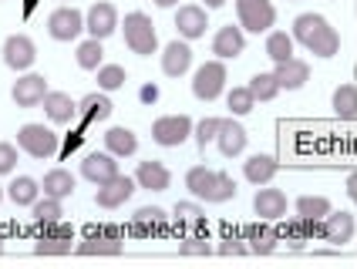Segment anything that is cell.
<instances>
[{"mask_svg": "<svg viewBox=\"0 0 357 269\" xmlns=\"http://www.w3.org/2000/svg\"><path fill=\"white\" fill-rule=\"evenodd\" d=\"M294 40H300L317 58H334L340 51V34L331 27V20L320 17V14H300L294 20Z\"/></svg>", "mask_w": 357, "mask_h": 269, "instance_id": "6da1fadb", "label": "cell"}, {"mask_svg": "<svg viewBox=\"0 0 357 269\" xmlns=\"http://www.w3.org/2000/svg\"><path fill=\"white\" fill-rule=\"evenodd\" d=\"M185 189L196 195V199H206V202H229L236 195V182L226 172H216V169H206V165H192L185 172Z\"/></svg>", "mask_w": 357, "mask_h": 269, "instance_id": "7a4b0ae2", "label": "cell"}, {"mask_svg": "<svg viewBox=\"0 0 357 269\" xmlns=\"http://www.w3.org/2000/svg\"><path fill=\"white\" fill-rule=\"evenodd\" d=\"M125 44H128V51H132V54H139V58L155 54L159 38H155V24H152L149 14H142V10L125 14Z\"/></svg>", "mask_w": 357, "mask_h": 269, "instance_id": "3957f363", "label": "cell"}, {"mask_svg": "<svg viewBox=\"0 0 357 269\" xmlns=\"http://www.w3.org/2000/svg\"><path fill=\"white\" fill-rule=\"evenodd\" d=\"M236 17L243 31H253V34H263L273 27L277 20V7L270 0H236Z\"/></svg>", "mask_w": 357, "mask_h": 269, "instance_id": "277c9868", "label": "cell"}, {"mask_svg": "<svg viewBox=\"0 0 357 269\" xmlns=\"http://www.w3.org/2000/svg\"><path fill=\"white\" fill-rule=\"evenodd\" d=\"M17 148H24L31 158H51L58 155V134L44 125H24L17 132Z\"/></svg>", "mask_w": 357, "mask_h": 269, "instance_id": "5b68a950", "label": "cell"}, {"mask_svg": "<svg viewBox=\"0 0 357 269\" xmlns=\"http://www.w3.org/2000/svg\"><path fill=\"white\" fill-rule=\"evenodd\" d=\"M222 88H226V64L219 58L206 61L196 71V77H192V95H196L199 101H216V98L222 95Z\"/></svg>", "mask_w": 357, "mask_h": 269, "instance_id": "8992f818", "label": "cell"}, {"mask_svg": "<svg viewBox=\"0 0 357 269\" xmlns=\"http://www.w3.org/2000/svg\"><path fill=\"white\" fill-rule=\"evenodd\" d=\"M189 134H192V121L185 115H162L152 121V138H155L159 145H165V148L182 145Z\"/></svg>", "mask_w": 357, "mask_h": 269, "instance_id": "52a82bcc", "label": "cell"}, {"mask_svg": "<svg viewBox=\"0 0 357 269\" xmlns=\"http://www.w3.org/2000/svg\"><path fill=\"white\" fill-rule=\"evenodd\" d=\"M84 31L98 40H105L108 34H115V31H119V10H115V3H108V0L91 3V10L84 14Z\"/></svg>", "mask_w": 357, "mask_h": 269, "instance_id": "ba28073f", "label": "cell"}, {"mask_svg": "<svg viewBox=\"0 0 357 269\" xmlns=\"http://www.w3.org/2000/svg\"><path fill=\"white\" fill-rule=\"evenodd\" d=\"M34 61H38V47L27 34H10L3 40V64L10 71H27Z\"/></svg>", "mask_w": 357, "mask_h": 269, "instance_id": "9c48e42d", "label": "cell"}, {"mask_svg": "<svg viewBox=\"0 0 357 269\" xmlns=\"http://www.w3.org/2000/svg\"><path fill=\"white\" fill-rule=\"evenodd\" d=\"M84 31V14L75 7H58L47 17V34L54 40H75Z\"/></svg>", "mask_w": 357, "mask_h": 269, "instance_id": "30bf717a", "label": "cell"}, {"mask_svg": "<svg viewBox=\"0 0 357 269\" xmlns=\"http://www.w3.org/2000/svg\"><path fill=\"white\" fill-rule=\"evenodd\" d=\"M139 189V182L135 178H128V175H115V178H108L105 185H98V192H95V202H98L101 209H119L125 206L132 192Z\"/></svg>", "mask_w": 357, "mask_h": 269, "instance_id": "8fae6325", "label": "cell"}, {"mask_svg": "<svg viewBox=\"0 0 357 269\" xmlns=\"http://www.w3.org/2000/svg\"><path fill=\"white\" fill-rule=\"evenodd\" d=\"M354 229H357V222L351 212L331 209L324 215V222H320V239H324V243H334V246H344V243L354 239Z\"/></svg>", "mask_w": 357, "mask_h": 269, "instance_id": "7c38bea8", "label": "cell"}, {"mask_svg": "<svg viewBox=\"0 0 357 269\" xmlns=\"http://www.w3.org/2000/svg\"><path fill=\"white\" fill-rule=\"evenodd\" d=\"M81 175L88 182H95V185H105L108 178L119 175V162H115L112 152H91V155H84V162H81Z\"/></svg>", "mask_w": 357, "mask_h": 269, "instance_id": "4fadbf2b", "label": "cell"}, {"mask_svg": "<svg viewBox=\"0 0 357 269\" xmlns=\"http://www.w3.org/2000/svg\"><path fill=\"white\" fill-rule=\"evenodd\" d=\"M47 95V77L44 75H24L20 81H14V88H10V98L17 101L20 108H34L40 105Z\"/></svg>", "mask_w": 357, "mask_h": 269, "instance_id": "5bb4252c", "label": "cell"}, {"mask_svg": "<svg viewBox=\"0 0 357 269\" xmlns=\"http://www.w3.org/2000/svg\"><path fill=\"white\" fill-rule=\"evenodd\" d=\"M206 27H209V20H206V7H199V3H185V7H178L176 31L185 40L202 38V34H206Z\"/></svg>", "mask_w": 357, "mask_h": 269, "instance_id": "9a60e30c", "label": "cell"}, {"mask_svg": "<svg viewBox=\"0 0 357 269\" xmlns=\"http://www.w3.org/2000/svg\"><path fill=\"white\" fill-rule=\"evenodd\" d=\"M246 128L239 125V121H233V118H222L219 121V132H216V141H219V152L226 155V158H236V155H243V148H246Z\"/></svg>", "mask_w": 357, "mask_h": 269, "instance_id": "2e32d148", "label": "cell"}, {"mask_svg": "<svg viewBox=\"0 0 357 269\" xmlns=\"http://www.w3.org/2000/svg\"><path fill=\"white\" fill-rule=\"evenodd\" d=\"M277 81H280V91H300L307 81H310V64L300 58H287L277 64Z\"/></svg>", "mask_w": 357, "mask_h": 269, "instance_id": "e0dca14e", "label": "cell"}, {"mask_svg": "<svg viewBox=\"0 0 357 269\" xmlns=\"http://www.w3.org/2000/svg\"><path fill=\"white\" fill-rule=\"evenodd\" d=\"M243 47H246V38H243V27H233V24H226V27H219L216 38H213V54L219 61H233L243 54Z\"/></svg>", "mask_w": 357, "mask_h": 269, "instance_id": "ac0fdd59", "label": "cell"}, {"mask_svg": "<svg viewBox=\"0 0 357 269\" xmlns=\"http://www.w3.org/2000/svg\"><path fill=\"white\" fill-rule=\"evenodd\" d=\"M135 182H139V189H149V192H165L169 185H172V172L162 165V162H139V169H135Z\"/></svg>", "mask_w": 357, "mask_h": 269, "instance_id": "d6986e66", "label": "cell"}, {"mask_svg": "<svg viewBox=\"0 0 357 269\" xmlns=\"http://www.w3.org/2000/svg\"><path fill=\"white\" fill-rule=\"evenodd\" d=\"M189 68H192V47L185 40L165 44V51H162V71L169 77H182Z\"/></svg>", "mask_w": 357, "mask_h": 269, "instance_id": "ffe728a7", "label": "cell"}, {"mask_svg": "<svg viewBox=\"0 0 357 269\" xmlns=\"http://www.w3.org/2000/svg\"><path fill=\"white\" fill-rule=\"evenodd\" d=\"M40 105H44L47 121H54V125H68L78 115V101H71V95H64V91H47Z\"/></svg>", "mask_w": 357, "mask_h": 269, "instance_id": "44dd1931", "label": "cell"}, {"mask_svg": "<svg viewBox=\"0 0 357 269\" xmlns=\"http://www.w3.org/2000/svg\"><path fill=\"white\" fill-rule=\"evenodd\" d=\"M253 209L263 222H277L287 215V195L280 189H259L257 199H253Z\"/></svg>", "mask_w": 357, "mask_h": 269, "instance_id": "7402d4cb", "label": "cell"}, {"mask_svg": "<svg viewBox=\"0 0 357 269\" xmlns=\"http://www.w3.org/2000/svg\"><path fill=\"white\" fill-rule=\"evenodd\" d=\"M169 229V215L159 206H145L132 215V232L135 236H152V232H165Z\"/></svg>", "mask_w": 357, "mask_h": 269, "instance_id": "603a6c76", "label": "cell"}, {"mask_svg": "<svg viewBox=\"0 0 357 269\" xmlns=\"http://www.w3.org/2000/svg\"><path fill=\"white\" fill-rule=\"evenodd\" d=\"M44 229H51V236H40V243L34 246L40 256H61V252H71V229H68V226L51 222V226H44Z\"/></svg>", "mask_w": 357, "mask_h": 269, "instance_id": "cb8c5ba5", "label": "cell"}, {"mask_svg": "<svg viewBox=\"0 0 357 269\" xmlns=\"http://www.w3.org/2000/svg\"><path fill=\"white\" fill-rule=\"evenodd\" d=\"M105 148L115 158H128V155L139 152V134L132 128H108L105 132Z\"/></svg>", "mask_w": 357, "mask_h": 269, "instance_id": "d4e9b609", "label": "cell"}, {"mask_svg": "<svg viewBox=\"0 0 357 269\" xmlns=\"http://www.w3.org/2000/svg\"><path fill=\"white\" fill-rule=\"evenodd\" d=\"M243 175H246V182H253V185H266V182L277 175V158H273V155H253V158L243 162Z\"/></svg>", "mask_w": 357, "mask_h": 269, "instance_id": "484cf974", "label": "cell"}, {"mask_svg": "<svg viewBox=\"0 0 357 269\" xmlns=\"http://www.w3.org/2000/svg\"><path fill=\"white\" fill-rule=\"evenodd\" d=\"M78 112L88 121H108L112 112H115V105H112V98L105 95V91H91V95H84L78 101Z\"/></svg>", "mask_w": 357, "mask_h": 269, "instance_id": "4316f807", "label": "cell"}, {"mask_svg": "<svg viewBox=\"0 0 357 269\" xmlns=\"http://www.w3.org/2000/svg\"><path fill=\"white\" fill-rule=\"evenodd\" d=\"M40 192L51 195V199H68V195L75 192V175L68 172V169H51V172L44 175Z\"/></svg>", "mask_w": 357, "mask_h": 269, "instance_id": "83f0119b", "label": "cell"}, {"mask_svg": "<svg viewBox=\"0 0 357 269\" xmlns=\"http://www.w3.org/2000/svg\"><path fill=\"white\" fill-rule=\"evenodd\" d=\"M7 195L14 199V206H34L40 199V185L31 175H17V178L7 185Z\"/></svg>", "mask_w": 357, "mask_h": 269, "instance_id": "f1b7e54d", "label": "cell"}, {"mask_svg": "<svg viewBox=\"0 0 357 269\" xmlns=\"http://www.w3.org/2000/svg\"><path fill=\"white\" fill-rule=\"evenodd\" d=\"M78 252L81 256H119L121 243L115 239V232H108V236H101V239L91 232V239H88V243H81Z\"/></svg>", "mask_w": 357, "mask_h": 269, "instance_id": "f546056e", "label": "cell"}, {"mask_svg": "<svg viewBox=\"0 0 357 269\" xmlns=\"http://www.w3.org/2000/svg\"><path fill=\"white\" fill-rule=\"evenodd\" d=\"M331 212V202L324 195H300L297 199V215H303L307 222H324V215Z\"/></svg>", "mask_w": 357, "mask_h": 269, "instance_id": "4dcf8cb0", "label": "cell"}, {"mask_svg": "<svg viewBox=\"0 0 357 269\" xmlns=\"http://www.w3.org/2000/svg\"><path fill=\"white\" fill-rule=\"evenodd\" d=\"M334 115L337 118H357V84H340L337 91H334Z\"/></svg>", "mask_w": 357, "mask_h": 269, "instance_id": "1f68e13d", "label": "cell"}, {"mask_svg": "<svg viewBox=\"0 0 357 269\" xmlns=\"http://www.w3.org/2000/svg\"><path fill=\"white\" fill-rule=\"evenodd\" d=\"M31 215H34V222H38V226L61 222V215H64V209H61V199H51V195L38 199V202L31 206Z\"/></svg>", "mask_w": 357, "mask_h": 269, "instance_id": "d6a6232c", "label": "cell"}, {"mask_svg": "<svg viewBox=\"0 0 357 269\" xmlns=\"http://www.w3.org/2000/svg\"><path fill=\"white\" fill-rule=\"evenodd\" d=\"M266 58L273 61V64L294 58V38H290L287 31H273V34L266 38Z\"/></svg>", "mask_w": 357, "mask_h": 269, "instance_id": "836d02e7", "label": "cell"}, {"mask_svg": "<svg viewBox=\"0 0 357 269\" xmlns=\"http://www.w3.org/2000/svg\"><path fill=\"white\" fill-rule=\"evenodd\" d=\"M250 91H253V98L257 101H273V98L280 95V81H277V75H253L250 77V84H246Z\"/></svg>", "mask_w": 357, "mask_h": 269, "instance_id": "e575fe53", "label": "cell"}, {"mask_svg": "<svg viewBox=\"0 0 357 269\" xmlns=\"http://www.w3.org/2000/svg\"><path fill=\"white\" fill-rule=\"evenodd\" d=\"M101 58H105V51H101L98 38H88V40H81L78 44V64L84 68V71H98Z\"/></svg>", "mask_w": 357, "mask_h": 269, "instance_id": "d590c367", "label": "cell"}, {"mask_svg": "<svg viewBox=\"0 0 357 269\" xmlns=\"http://www.w3.org/2000/svg\"><path fill=\"white\" fill-rule=\"evenodd\" d=\"M125 81H128V75H125L121 64H101L98 68V88L101 91H115V88H121Z\"/></svg>", "mask_w": 357, "mask_h": 269, "instance_id": "8d00e7d4", "label": "cell"}, {"mask_svg": "<svg viewBox=\"0 0 357 269\" xmlns=\"http://www.w3.org/2000/svg\"><path fill=\"white\" fill-rule=\"evenodd\" d=\"M283 236H287L294 246H300V243H307L310 236H320V226H317V222H307L303 215H297V219L287 226V232H283Z\"/></svg>", "mask_w": 357, "mask_h": 269, "instance_id": "74e56055", "label": "cell"}, {"mask_svg": "<svg viewBox=\"0 0 357 269\" xmlns=\"http://www.w3.org/2000/svg\"><path fill=\"white\" fill-rule=\"evenodd\" d=\"M176 222L189 226V229H202V226H206V212L199 209L196 202H178L176 206Z\"/></svg>", "mask_w": 357, "mask_h": 269, "instance_id": "f35d334b", "label": "cell"}, {"mask_svg": "<svg viewBox=\"0 0 357 269\" xmlns=\"http://www.w3.org/2000/svg\"><path fill=\"white\" fill-rule=\"evenodd\" d=\"M226 101H229V112H233V115H250L253 105H257V98H253L250 88H233Z\"/></svg>", "mask_w": 357, "mask_h": 269, "instance_id": "ab89813d", "label": "cell"}, {"mask_svg": "<svg viewBox=\"0 0 357 269\" xmlns=\"http://www.w3.org/2000/svg\"><path fill=\"white\" fill-rule=\"evenodd\" d=\"M250 243H253V246H250L253 252H263V256H266V252L277 249V232H270V229H253V232H250Z\"/></svg>", "mask_w": 357, "mask_h": 269, "instance_id": "60d3db41", "label": "cell"}, {"mask_svg": "<svg viewBox=\"0 0 357 269\" xmlns=\"http://www.w3.org/2000/svg\"><path fill=\"white\" fill-rule=\"evenodd\" d=\"M219 121L222 118H202L196 125V141H199V148H206L213 138H216V132H219Z\"/></svg>", "mask_w": 357, "mask_h": 269, "instance_id": "b9f144b4", "label": "cell"}, {"mask_svg": "<svg viewBox=\"0 0 357 269\" xmlns=\"http://www.w3.org/2000/svg\"><path fill=\"white\" fill-rule=\"evenodd\" d=\"M178 252H182V256H209V243H206V239H199V236H189V239H185V243H178Z\"/></svg>", "mask_w": 357, "mask_h": 269, "instance_id": "7bdbcfd3", "label": "cell"}, {"mask_svg": "<svg viewBox=\"0 0 357 269\" xmlns=\"http://www.w3.org/2000/svg\"><path fill=\"white\" fill-rule=\"evenodd\" d=\"M14 165H17V148L10 141H0V175L14 172Z\"/></svg>", "mask_w": 357, "mask_h": 269, "instance_id": "ee69618b", "label": "cell"}, {"mask_svg": "<svg viewBox=\"0 0 357 269\" xmlns=\"http://www.w3.org/2000/svg\"><path fill=\"white\" fill-rule=\"evenodd\" d=\"M139 98L145 101V105H155V101H159V88H155V84H145V88L139 91Z\"/></svg>", "mask_w": 357, "mask_h": 269, "instance_id": "f6af8a7d", "label": "cell"}, {"mask_svg": "<svg viewBox=\"0 0 357 269\" xmlns=\"http://www.w3.org/2000/svg\"><path fill=\"white\" fill-rule=\"evenodd\" d=\"M219 252H222V256H243V252H246V246H239V243H233V239H229V243H222V246H219Z\"/></svg>", "mask_w": 357, "mask_h": 269, "instance_id": "bcb514c9", "label": "cell"}, {"mask_svg": "<svg viewBox=\"0 0 357 269\" xmlns=\"http://www.w3.org/2000/svg\"><path fill=\"white\" fill-rule=\"evenodd\" d=\"M347 195L357 202V175H351V178H347Z\"/></svg>", "mask_w": 357, "mask_h": 269, "instance_id": "7dc6e473", "label": "cell"}, {"mask_svg": "<svg viewBox=\"0 0 357 269\" xmlns=\"http://www.w3.org/2000/svg\"><path fill=\"white\" fill-rule=\"evenodd\" d=\"M155 3H159V7H176L178 0H155Z\"/></svg>", "mask_w": 357, "mask_h": 269, "instance_id": "c3c4849f", "label": "cell"}, {"mask_svg": "<svg viewBox=\"0 0 357 269\" xmlns=\"http://www.w3.org/2000/svg\"><path fill=\"white\" fill-rule=\"evenodd\" d=\"M226 0H206V7H222Z\"/></svg>", "mask_w": 357, "mask_h": 269, "instance_id": "681fc988", "label": "cell"}, {"mask_svg": "<svg viewBox=\"0 0 357 269\" xmlns=\"http://www.w3.org/2000/svg\"><path fill=\"white\" fill-rule=\"evenodd\" d=\"M0 199H3V189H0Z\"/></svg>", "mask_w": 357, "mask_h": 269, "instance_id": "f907efd6", "label": "cell"}]
</instances>
